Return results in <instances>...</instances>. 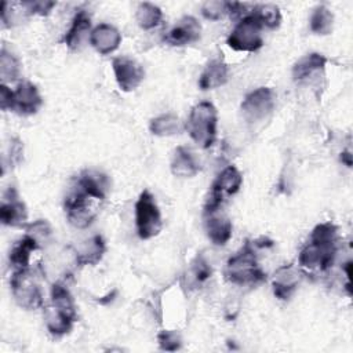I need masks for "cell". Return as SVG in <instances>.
I'll use <instances>...</instances> for the list:
<instances>
[{
  "instance_id": "cell-1",
  "label": "cell",
  "mask_w": 353,
  "mask_h": 353,
  "mask_svg": "<svg viewBox=\"0 0 353 353\" xmlns=\"http://www.w3.org/2000/svg\"><path fill=\"white\" fill-rule=\"evenodd\" d=\"M338 251V228L332 222L314 226L309 241L299 252L298 263L303 270L327 272L335 261Z\"/></svg>"
},
{
  "instance_id": "cell-2",
  "label": "cell",
  "mask_w": 353,
  "mask_h": 353,
  "mask_svg": "<svg viewBox=\"0 0 353 353\" xmlns=\"http://www.w3.org/2000/svg\"><path fill=\"white\" fill-rule=\"evenodd\" d=\"M225 277L237 285H252L266 280V273L258 265L252 243L245 241L241 250L228 259Z\"/></svg>"
},
{
  "instance_id": "cell-3",
  "label": "cell",
  "mask_w": 353,
  "mask_h": 353,
  "mask_svg": "<svg viewBox=\"0 0 353 353\" xmlns=\"http://www.w3.org/2000/svg\"><path fill=\"white\" fill-rule=\"evenodd\" d=\"M216 125L218 112L215 106L208 101H203L192 108L185 128L199 146L207 149L216 139Z\"/></svg>"
},
{
  "instance_id": "cell-4",
  "label": "cell",
  "mask_w": 353,
  "mask_h": 353,
  "mask_svg": "<svg viewBox=\"0 0 353 353\" xmlns=\"http://www.w3.org/2000/svg\"><path fill=\"white\" fill-rule=\"evenodd\" d=\"M263 25L256 18V15L251 11L245 14L239 23L233 28L229 33L226 43L234 51H244V52H254L258 51L263 46L262 37Z\"/></svg>"
},
{
  "instance_id": "cell-5",
  "label": "cell",
  "mask_w": 353,
  "mask_h": 353,
  "mask_svg": "<svg viewBox=\"0 0 353 353\" xmlns=\"http://www.w3.org/2000/svg\"><path fill=\"white\" fill-rule=\"evenodd\" d=\"M135 226L139 239L149 240L157 236L163 228L161 212L154 196L145 189L135 203Z\"/></svg>"
},
{
  "instance_id": "cell-6",
  "label": "cell",
  "mask_w": 353,
  "mask_h": 353,
  "mask_svg": "<svg viewBox=\"0 0 353 353\" xmlns=\"http://www.w3.org/2000/svg\"><path fill=\"white\" fill-rule=\"evenodd\" d=\"M11 292L15 302L28 310L37 309L43 305V291L29 269L15 270L10 280Z\"/></svg>"
},
{
  "instance_id": "cell-7",
  "label": "cell",
  "mask_w": 353,
  "mask_h": 353,
  "mask_svg": "<svg viewBox=\"0 0 353 353\" xmlns=\"http://www.w3.org/2000/svg\"><path fill=\"white\" fill-rule=\"evenodd\" d=\"M243 183V176L234 165L226 167L212 182L208 199L204 205V215L216 212L223 200L239 192Z\"/></svg>"
},
{
  "instance_id": "cell-8",
  "label": "cell",
  "mask_w": 353,
  "mask_h": 353,
  "mask_svg": "<svg viewBox=\"0 0 353 353\" xmlns=\"http://www.w3.org/2000/svg\"><path fill=\"white\" fill-rule=\"evenodd\" d=\"M91 201H95V199L87 196L79 189L66 197L65 212L68 222L72 226L77 229H85L92 223L97 216V211L92 208Z\"/></svg>"
},
{
  "instance_id": "cell-9",
  "label": "cell",
  "mask_w": 353,
  "mask_h": 353,
  "mask_svg": "<svg viewBox=\"0 0 353 353\" xmlns=\"http://www.w3.org/2000/svg\"><path fill=\"white\" fill-rule=\"evenodd\" d=\"M274 108V92L269 87H259L248 92L241 102V112L247 121L265 119Z\"/></svg>"
},
{
  "instance_id": "cell-10",
  "label": "cell",
  "mask_w": 353,
  "mask_h": 353,
  "mask_svg": "<svg viewBox=\"0 0 353 353\" xmlns=\"http://www.w3.org/2000/svg\"><path fill=\"white\" fill-rule=\"evenodd\" d=\"M43 105V98L37 87L30 81H22L11 91V99L8 109L22 114L29 116L34 114Z\"/></svg>"
},
{
  "instance_id": "cell-11",
  "label": "cell",
  "mask_w": 353,
  "mask_h": 353,
  "mask_svg": "<svg viewBox=\"0 0 353 353\" xmlns=\"http://www.w3.org/2000/svg\"><path fill=\"white\" fill-rule=\"evenodd\" d=\"M112 68L120 90L125 92L135 90L145 77L143 68L128 57H116L112 61Z\"/></svg>"
},
{
  "instance_id": "cell-12",
  "label": "cell",
  "mask_w": 353,
  "mask_h": 353,
  "mask_svg": "<svg viewBox=\"0 0 353 353\" xmlns=\"http://www.w3.org/2000/svg\"><path fill=\"white\" fill-rule=\"evenodd\" d=\"M201 34V25L194 17H182L164 36V41L170 46H186L196 43Z\"/></svg>"
},
{
  "instance_id": "cell-13",
  "label": "cell",
  "mask_w": 353,
  "mask_h": 353,
  "mask_svg": "<svg viewBox=\"0 0 353 353\" xmlns=\"http://www.w3.org/2000/svg\"><path fill=\"white\" fill-rule=\"evenodd\" d=\"M10 197L4 194L0 205V221L7 226H23L28 221L26 205L19 200L15 189L7 190Z\"/></svg>"
},
{
  "instance_id": "cell-14",
  "label": "cell",
  "mask_w": 353,
  "mask_h": 353,
  "mask_svg": "<svg viewBox=\"0 0 353 353\" xmlns=\"http://www.w3.org/2000/svg\"><path fill=\"white\" fill-rule=\"evenodd\" d=\"M91 46L102 55L116 51L121 43V33L109 23H99L90 32Z\"/></svg>"
},
{
  "instance_id": "cell-15",
  "label": "cell",
  "mask_w": 353,
  "mask_h": 353,
  "mask_svg": "<svg viewBox=\"0 0 353 353\" xmlns=\"http://www.w3.org/2000/svg\"><path fill=\"white\" fill-rule=\"evenodd\" d=\"M77 188L79 190L84 192L87 196L95 199L97 201L105 200L109 188H110V181L109 178L94 170H85L80 174L77 179Z\"/></svg>"
},
{
  "instance_id": "cell-16",
  "label": "cell",
  "mask_w": 353,
  "mask_h": 353,
  "mask_svg": "<svg viewBox=\"0 0 353 353\" xmlns=\"http://www.w3.org/2000/svg\"><path fill=\"white\" fill-rule=\"evenodd\" d=\"M77 320L76 316H72L70 313L59 309L55 305H48L44 307V321L46 327L54 336H62L73 328L74 321Z\"/></svg>"
},
{
  "instance_id": "cell-17",
  "label": "cell",
  "mask_w": 353,
  "mask_h": 353,
  "mask_svg": "<svg viewBox=\"0 0 353 353\" xmlns=\"http://www.w3.org/2000/svg\"><path fill=\"white\" fill-rule=\"evenodd\" d=\"M171 172L179 178H192L200 171V163L186 146H178L171 159Z\"/></svg>"
},
{
  "instance_id": "cell-18",
  "label": "cell",
  "mask_w": 353,
  "mask_h": 353,
  "mask_svg": "<svg viewBox=\"0 0 353 353\" xmlns=\"http://www.w3.org/2000/svg\"><path fill=\"white\" fill-rule=\"evenodd\" d=\"M299 281V276L296 269L292 265H284L277 269L273 279V292L276 298L281 301H287L294 294Z\"/></svg>"
},
{
  "instance_id": "cell-19",
  "label": "cell",
  "mask_w": 353,
  "mask_h": 353,
  "mask_svg": "<svg viewBox=\"0 0 353 353\" xmlns=\"http://www.w3.org/2000/svg\"><path fill=\"white\" fill-rule=\"evenodd\" d=\"M232 222L228 216L216 215V212L205 215V233L215 245H225L232 237Z\"/></svg>"
},
{
  "instance_id": "cell-20",
  "label": "cell",
  "mask_w": 353,
  "mask_h": 353,
  "mask_svg": "<svg viewBox=\"0 0 353 353\" xmlns=\"http://www.w3.org/2000/svg\"><path fill=\"white\" fill-rule=\"evenodd\" d=\"M229 79V69L228 65L219 59L215 58L207 63L204 70L200 74L199 79V87L205 91V90H212L223 85Z\"/></svg>"
},
{
  "instance_id": "cell-21",
  "label": "cell",
  "mask_w": 353,
  "mask_h": 353,
  "mask_svg": "<svg viewBox=\"0 0 353 353\" xmlns=\"http://www.w3.org/2000/svg\"><path fill=\"white\" fill-rule=\"evenodd\" d=\"M91 28V19L90 15L84 11L80 10L79 12H76V15L73 17L72 25L69 28V30L65 33L63 36V43L73 51L80 50L85 36L88 34Z\"/></svg>"
},
{
  "instance_id": "cell-22",
  "label": "cell",
  "mask_w": 353,
  "mask_h": 353,
  "mask_svg": "<svg viewBox=\"0 0 353 353\" xmlns=\"http://www.w3.org/2000/svg\"><path fill=\"white\" fill-rule=\"evenodd\" d=\"M40 247V243L26 233L22 239H19L10 251V263L15 268V270L19 269H29L30 255L33 251H36Z\"/></svg>"
},
{
  "instance_id": "cell-23",
  "label": "cell",
  "mask_w": 353,
  "mask_h": 353,
  "mask_svg": "<svg viewBox=\"0 0 353 353\" xmlns=\"http://www.w3.org/2000/svg\"><path fill=\"white\" fill-rule=\"evenodd\" d=\"M105 252V241L102 236L95 234L91 239L85 240L76 251V263L79 266L84 265H97Z\"/></svg>"
},
{
  "instance_id": "cell-24",
  "label": "cell",
  "mask_w": 353,
  "mask_h": 353,
  "mask_svg": "<svg viewBox=\"0 0 353 353\" xmlns=\"http://www.w3.org/2000/svg\"><path fill=\"white\" fill-rule=\"evenodd\" d=\"M327 65V58L319 52H312L302 57L292 68L294 80H303L317 70H323Z\"/></svg>"
},
{
  "instance_id": "cell-25",
  "label": "cell",
  "mask_w": 353,
  "mask_h": 353,
  "mask_svg": "<svg viewBox=\"0 0 353 353\" xmlns=\"http://www.w3.org/2000/svg\"><path fill=\"white\" fill-rule=\"evenodd\" d=\"M149 130L153 135L170 137V135L178 134L182 130V125L178 116L172 113H165L152 119L149 124Z\"/></svg>"
},
{
  "instance_id": "cell-26",
  "label": "cell",
  "mask_w": 353,
  "mask_h": 353,
  "mask_svg": "<svg viewBox=\"0 0 353 353\" xmlns=\"http://www.w3.org/2000/svg\"><path fill=\"white\" fill-rule=\"evenodd\" d=\"M135 19L139 28H142L143 30H149L156 28L161 22L163 12L156 4L145 1L138 6L135 12Z\"/></svg>"
},
{
  "instance_id": "cell-27",
  "label": "cell",
  "mask_w": 353,
  "mask_h": 353,
  "mask_svg": "<svg viewBox=\"0 0 353 353\" xmlns=\"http://www.w3.org/2000/svg\"><path fill=\"white\" fill-rule=\"evenodd\" d=\"M310 30L316 34L325 36L332 32L334 15L325 6H319L310 15Z\"/></svg>"
},
{
  "instance_id": "cell-28",
  "label": "cell",
  "mask_w": 353,
  "mask_h": 353,
  "mask_svg": "<svg viewBox=\"0 0 353 353\" xmlns=\"http://www.w3.org/2000/svg\"><path fill=\"white\" fill-rule=\"evenodd\" d=\"M51 303L58 306L59 309L70 313L72 316L77 317L74 299L70 294V291L61 283H55L51 287Z\"/></svg>"
},
{
  "instance_id": "cell-29",
  "label": "cell",
  "mask_w": 353,
  "mask_h": 353,
  "mask_svg": "<svg viewBox=\"0 0 353 353\" xmlns=\"http://www.w3.org/2000/svg\"><path fill=\"white\" fill-rule=\"evenodd\" d=\"M252 12L262 22L263 28L276 29L281 22V12L276 4H258Z\"/></svg>"
},
{
  "instance_id": "cell-30",
  "label": "cell",
  "mask_w": 353,
  "mask_h": 353,
  "mask_svg": "<svg viewBox=\"0 0 353 353\" xmlns=\"http://www.w3.org/2000/svg\"><path fill=\"white\" fill-rule=\"evenodd\" d=\"M19 61L14 54L8 52L6 48L0 51V76L3 81H12L19 76Z\"/></svg>"
},
{
  "instance_id": "cell-31",
  "label": "cell",
  "mask_w": 353,
  "mask_h": 353,
  "mask_svg": "<svg viewBox=\"0 0 353 353\" xmlns=\"http://www.w3.org/2000/svg\"><path fill=\"white\" fill-rule=\"evenodd\" d=\"M211 266L208 265V262L203 258V256H196V259L192 262L189 274L193 280L194 284H201L204 283L207 279L211 277Z\"/></svg>"
},
{
  "instance_id": "cell-32",
  "label": "cell",
  "mask_w": 353,
  "mask_h": 353,
  "mask_svg": "<svg viewBox=\"0 0 353 353\" xmlns=\"http://www.w3.org/2000/svg\"><path fill=\"white\" fill-rule=\"evenodd\" d=\"M228 4H229V1H221V0L205 1V3L201 6V14H203L204 18H207V19L218 21V19H221L225 14L229 12Z\"/></svg>"
},
{
  "instance_id": "cell-33",
  "label": "cell",
  "mask_w": 353,
  "mask_h": 353,
  "mask_svg": "<svg viewBox=\"0 0 353 353\" xmlns=\"http://www.w3.org/2000/svg\"><path fill=\"white\" fill-rule=\"evenodd\" d=\"M157 342L160 349L167 350V352H175L182 346V339L179 332L174 330H163L157 335Z\"/></svg>"
},
{
  "instance_id": "cell-34",
  "label": "cell",
  "mask_w": 353,
  "mask_h": 353,
  "mask_svg": "<svg viewBox=\"0 0 353 353\" xmlns=\"http://www.w3.org/2000/svg\"><path fill=\"white\" fill-rule=\"evenodd\" d=\"M26 233L33 236L41 244V243L48 241V239L51 236V228L46 221L39 219V221H36V222H33L28 226Z\"/></svg>"
},
{
  "instance_id": "cell-35",
  "label": "cell",
  "mask_w": 353,
  "mask_h": 353,
  "mask_svg": "<svg viewBox=\"0 0 353 353\" xmlns=\"http://www.w3.org/2000/svg\"><path fill=\"white\" fill-rule=\"evenodd\" d=\"M29 14H39V15H48L50 11L55 7V1H23Z\"/></svg>"
},
{
  "instance_id": "cell-36",
  "label": "cell",
  "mask_w": 353,
  "mask_h": 353,
  "mask_svg": "<svg viewBox=\"0 0 353 353\" xmlns=\"http://www.w3.org/2000/svg\"><path fill=\"white\" fill-rule=\"evenodd\" d=\"M341 160H342V163H345L347 167H350V165H352V156H350V153H349V152H343V153H341Z\"/></svg>"
}]
</instances>
